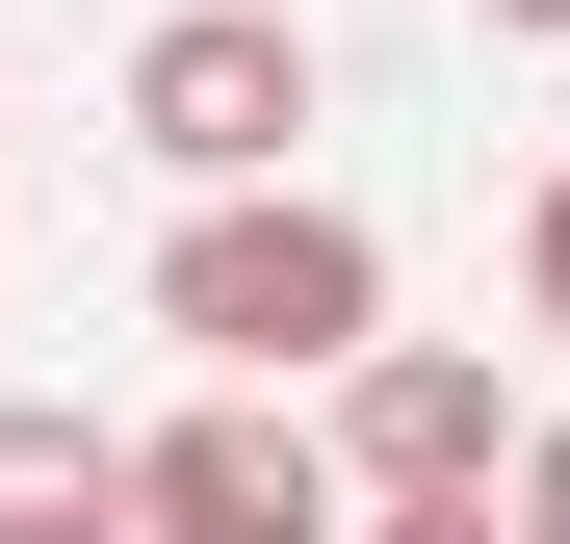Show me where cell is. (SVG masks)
I'll return each mask as SVG.
<instances>
[{"label":"cell","instance_id":"2","mask_svg":"<svg viewBox=\"0 0 570 544\" xmlns=\"http://www.w3.org/2000/svg\"><path fill=\"white\" fill-rule=\"evenodd\" d=\"M285 130H312V27H285V0H181V27L130 52V156H181V181H285Z\"/></svg>","mask_w":570,"mask_h":544},{"label":"cell","instance_id":"8","mask_svg":"<svg viewBox=\"0 0 570 544\" xmlns=\"http://www.w3.org/2000/svg\"><path fill=\"white\" fill-rule=\"evenodd\" d=\"M519 311L570 337V181H544V208H519Z\"/></svg>","mask_w":570,"mask_h":544},{"label":"cell","instance_id":"4","mask_svg":"<svg viewBox=\"0 0 570 544\" xmlns=\"http://www.w3.org/2000/svg\"><path fill=\"white\" fill-rule=\"evenodd\" d=\"M312 467H363V493H493V467H519V415H493V363H466V337H363Z\"/></svg>","mask_w":570,"mask_h":544},{"label":"cell","instance_id":"5","mask_svg":"<svg viewBox=\"0 0 570 544\" xmlns=\"http://www.w3.org/2000/svg\"><path fill=\"white\" fill-rule=\"evenodd\" d=\"M0 544H130V441L105 415H0Z\"/></svg>","mask_w":570,"mask_h":544},{"label":"cell","instance_id":"1","mask_svg":"<svg viewBox=\"0 0 570 544\" xmlns=\"http://www.w3.org/2000/svg\"><path fill=\"white\" fill-rule=\"evenodd\" d=\"M156 337L208 363V389H337V363L390 337V234L312 208V181H208V208L156 234Z\"/></svg>","mask_w":570,"mask_h":544},{"label":"cell","instance_id":"3","mask_svg":"<svg viewBox=\"0 0 570 544\" xmlns=\"http://www.w3.org/2000/svg\"><path fill=\"white\" fill-rule=\"evenodd\" d=\"M130 544H337V467H312V415H259V389L156 415V441H130Z\"/></svg>","mask_w":570,"mask_h":544},{"label":"cell","instance_id":"9","mask_svg":"<svg viewBox=\"0 0 570 544\" xmlns=\"http://www.w3.org/2000/svg\"><path fill=\"white\" fill-rule=\"evenodd\" d=\"M493 27H519V52H570V0H493Z\"/></svg>","mask_w":570,"mask_h":544},{"label":"cell","instance_id":"7","mask_svg":"<svg viewBox=\"0 0 570 544\" xmlns=\"http://www.w3.org/2000/svg\"><path fill=\"white\" fill-rule=\"evenodd\" d=\"M493 518H519V544H570V415H544L519 467H493Z\"/></svg>","mask_w":570,"mask_h":544},{"label":"cell","instance_id":"6","mask_svg":"<svg viewBox=\"0 0 570 544\" xmlns=\"http://www.w3.org/2000/svg\"><path fill=\"white\" fill-rule=\"evenodd\" d=\"M363 544H519L493 493H363Z\"/></svg>","mask_w":570,"mask_h":544}]
</instances>
